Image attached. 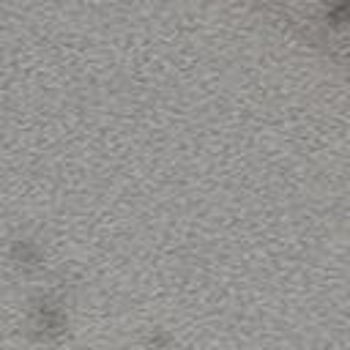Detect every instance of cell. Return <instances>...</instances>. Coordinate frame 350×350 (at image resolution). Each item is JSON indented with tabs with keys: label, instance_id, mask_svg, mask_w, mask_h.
I'll use <instances>...</instances> for the list:
<instances>
[{
	"label": "cell",
	"instance_id": "1",
	"mask_svg": "<svg viewBox=\"0 0 350 350\" xmlns=\"http://www.w3.org/2000/svg\"><path fill=\"white\" fill-rule=\"evenodd\" d=\"M347 16H350V0H336V3L331 5V19L345 22Z\"/></svg>",
	"mask_w": 350,
	"mask_h": 350
}]
</instances>
